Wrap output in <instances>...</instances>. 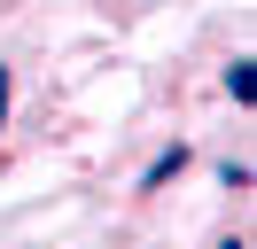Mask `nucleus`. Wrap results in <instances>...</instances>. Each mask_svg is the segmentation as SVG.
<instances>
[{
	"label": "nucleus",
	"mask_w": 257,
	"mask_h": 249,
	"mask_svg": "<svg viewBox=\"0 0 257 249\" xmlns=\"http://www.w3.org/2000/svg\"><path fill=\"white\" fill-rule=\"evenodd\" d=\"M226 93H234V101H249V93H257V70H249V55H241L234 70H226Z\"/></svg>",
	"instance_id": "obj_1"
}]
</instances>
